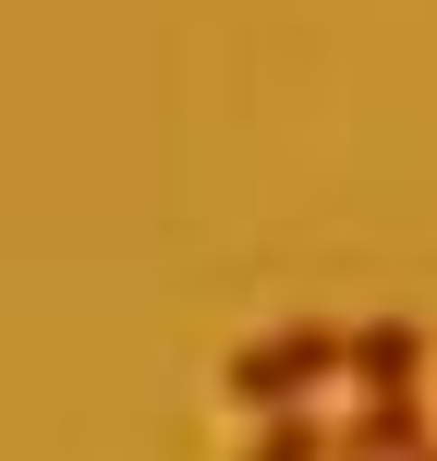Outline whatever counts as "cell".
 I'll use <instances>...</instances> for the list:
<instances>
[{"label":"cell","instance_id":"obj_1","mask_svg":"<svg viewBox=\"0 0 437 461\" xmlns=\"http://www.w3.org/2000/svg\"><path fill=\"white\" fill-rule=\"evenodd\" d=\"M328 376H341V328H328V316H292V328H268V340L231 352L219 389L243 401V413H316Z\"/></svg>","mask_w":437,"mask_h":461},{"label":"cell","instance_id":"obj_2","mask_svg":"<svg viewBox=\"0 0 437 461\" xmlns=\"http://www.w3.org/2000/svg\"><path fill=\"white\" fill-rule=\"evenodd\" d=\"M341 376H352L365 401L425 389V328H414V316H365V328H341Z\"/></svg>","mask_w":437,"mask_h":461},{"label":"cell","instance_id":"obj_3","mask_svg":"<svg viewBox=\"0 0 437 461\" xmlns=\"http://www.w3.org/2000/svg\"><path fill=\"white\" fill-rule=\"evenodd\" d=\"M425 449H437L425 389H389V401H352L341 413V461H425Z\"/></svg>","mask_w":437,"mask_h":461},{"label":"cell","instance_id":"obj_4","mask_svg":"<svg viewBox=\"0 0 437 461\" xmlns=\"http://www.w3.org/2000/svg\"><path fill=\"white\" fill-rule=\"evenodd\" d=\"M243 461H341V425L328 413H255Z\"/></svg>","mask_w":437,"mask_h":461},{"label":"cell","instance_id":"obj_5","mask_svg":"<svg viewBox=\"0 0 437 461\" xmlns=\"http://www.w3.org/2000/svg\"><path fill=\"white\" fill-rule=\"evenodd\" d=\"M425 461H437V449H425Z\"/></svg>","mask_w":437,"mask_h":461}]
</instances>
